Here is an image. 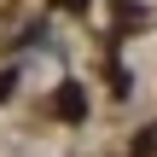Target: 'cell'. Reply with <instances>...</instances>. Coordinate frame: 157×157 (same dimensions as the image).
<instances>
[{"instance_id":"1","label":"cell","mask_w":157,"mask_h":157,"mask_svg":"<svg viewBox=\"0 0 157 157\" xmlns=\"http://www.w3.org/2000/svg\"><path fill=\"white\" fill-rule=\"evenodd\" d=\"M52 117L82 122V117H87V87H82V82H58V93H52Z\"/></svg>"},{"instance_id":"2","label":"cell","mask_w":157,"mask_h":157,"mask_svg":"<svg viewBox=\"0 0 157 157\" xmlns=\"http://www.w3.org/2000/svg\"><path fill=\"white\" fill-rule=\"evenodd\" d=\"M6 93H12V76H0V99H6Z\"/></svg>"},{"instance_id":"3","label":"cell","mask_w":157,"mask_h":157,"mask_svg":"<svg viewBox=\"0 0 157 157\" xmlns=\"http://www.w3.org/2000/svg\"><path fill=\"white\" fill-rule=\"evenodd\" d=\"M64 6H76V12H82V6H87V0H64Z\"/></svg>"}]
</instances>
